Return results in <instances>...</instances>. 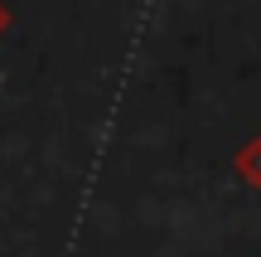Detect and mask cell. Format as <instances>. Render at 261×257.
I'll return each mask as SVG.
<instances>
[{
	"mask_svg": "<svg viewBox=\"0 0 261 257\" xmlns=\"http://www.w3.org/2000/svg\"><path fill=\"white\" fill-rule=\"evenodd\" d=\"M232 170H237V180H242V184L261 190V136H247V141L232 151Z\"/></svg>",
	"mask_w": 261,
	"mask_h": 257,
	"instance_id": "cell-1",
	"label": "cell"
},
{
	"mask_svg": "<svg viewBox=\"0 0 261 257\" xmlns=\"http://www.w3.org/2000/svg\"><path fill=\"white\" fill-rule=\"evenodd\" d=\"M5 29H10V5L0 0V34H5Z\"/></svg>",
	"mask_w": 261,
	"mask_h": 257,
	"instance_id": "cell-2",
	"label": "cell"
}]
</instances>
